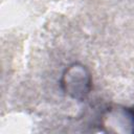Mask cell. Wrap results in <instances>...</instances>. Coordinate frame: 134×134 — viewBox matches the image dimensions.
Returning <instances> with one entry per match:
<instances>
[{
  "label": "cell",
  "instance_id": "obj_1",
  "mask_svg": "<svg viewBox=\"0 0 134 134\" xmlns=\"http://www.w3.org/2000/svg\"><path fill=\"white\" fill-rule=\"evenodd\" d=\"M62 89L66 94L76 100H84L92 88V79L89 70L82 64L68 66L61 79Z\"/></svg>",
  "mask_w": 134,
  "mask_h": 134
},
{
  "label": "cell",
  "instance_id": "obj_2",
  "mask_svg": "<svg viewBox=\"0 0 134 134\" xmlns=\"http://www.w3.org/2000/svg\"><path fill=\"white\" fill-rule=\"evenodd\" d=\"M103 125L111 132L134 133V109L126 107L110 108L103 116Z\"/></svg>",
  "mask_w": 134,
  "mask_h": 134
}]
</instances>
